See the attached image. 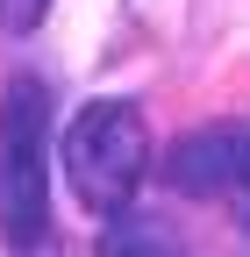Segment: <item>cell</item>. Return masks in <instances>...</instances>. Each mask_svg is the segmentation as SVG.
<instances>
[{
	"label": "cell",
	"mask_w": 250,
	"mask_h": 257,
	"mask_svg": "<svg viewBox=\"0 0 250 257\" xmlns=\"http://www.w3.org/2000/svg\"><path fill=\"white\" fill-rule=\"evenodd\" d=\"M150 172V136L129 100H93L65 128V179L93 214H121Z\"/></svg>",
	"instance_id": "6da1fadb"
},
{
	"label": "cell",
	"mask_w": 250,
	"mask_h": 257,
	"mask_svg": "<svg viewBox=\"0 0 250 257\" xmlns=\"http://www.w3.org/2000/svg\"><path fill=\"white\" fill-rule=\"evenodd\" d=\"M43 136H50V93L43 79H15L0 100V200H8V236L22 250L43 243Z\"/></svg>",
	"instance_id": "7a4b0ae2"
},
{
	"label": "cell",
	"mask_w": 250,
	"mask_h": 257,
	"mask_svg": "<svg viewBox=\"0 0 250 257\" xmlns=\"http://www.w3.org/2000/svg\"><path fill=\"white\" fill-rule=\"evenodd\" d=\"M243 165V136L236 128H200V136H179L165 157V179L179 193H229Z\"/></svg>",
	"instance_id": "3957f363"
},
{
	"label": "cell",
	"mask_w": 250,
	"mask_h": 257,
	"mask_svg": "<svg viewBox=\"0 0 250 257\" xmlns=\"http://www.w3.org/2000/svg\"><path fill=\"white\" fill-rule=\"evenodd\" d=\"M172 236L165 229H150V221H136V229H114L107 236V257H165Z\"/></svg>",
	"instance_id": "277c9868"
},
{
	"label": "cell",
	"mask_w": 250,
	"mask_h": 257,
	"mask_svg": "<svg viewBox=\"0 0 250 257\" xmlns=\"http://www.w3.org/2000/svg\"><path fill=\"white\" fill-rule=\"evenodd\" d=\"M43 8H50V0H0V22H8V29H36Z\"/></svg>",
	"instance_id": "5b68a950"
},
{
	"label": "cell",
	"mask_w": 250,
	"mask_h": 257,
	"mask_svg": "<svg viewBox=\"0 0 250 257\" xmlns=\"http://www.w3.org/2000/svg\"><path fill=\"white\" fill-rule=\"evenodd\" d=\"M229 200H236V214L250 221V136H243V165H236V186H229Z\"/></svg>",
	"instance_id": "8992f818"
}]
</instances>
